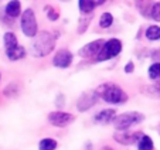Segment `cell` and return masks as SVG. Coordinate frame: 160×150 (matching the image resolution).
<instances>
[{
	"label": "cell",
	"mask_w": 160,
	"mask_h": 150,
	"mask_svg": "<svg viewBox=\"0 0 160 150\" xmlns=\"http://www.w3.org/2000/svg\"><path fill=\"white\" fill-rule=\"evenodd\" d=\"M33 42L30 45V51L34 57L41 58L48 55L55 47V36H52L50 31H41L33 37Z\"/></svg>",
	"instance_id": "obj_1"
},
{
	"label": "cell",
	"mask_w": 160,
	"mask_h": 150,
	"mask_svg": "<svg viewBox=\"0 0 160 150\" xmlns=\"http://www.w3.org/2000/svg\"><path fill=\"white\" fill-rule=\"evenodd\" d=\"M97 93L99 98H102L105 102L113 103V105H119L128 101V95L119 85L112 84V82H106L97 88Z\"/></svg>",
	"instance_id": "obj_2"
},
{
	"label": "cell",
	"mask_w": 160,
	"mask_h": 150,
	"mask_svg": "<svg viewBox=\"0 0 160 150\" xmlns=\"http://www.w3.org/2000/svg\"><path fill=\"white\" fill-rule=\"evenodd\" d=\"M143 119H145V116L140 112H128V113H122L115 116L112 123L118 130H123V129H129L130 126H133L136 123H140Z\"/></svg>",
	"instance_id": "obj_3"
},
{
	"label": "cell",
	"mask_w": 160,
	"mask_h": 150,
	"mask_svg": "<svg viewBox=\"0 0 160 150\" xmlns=\"http://www.w3.org/2000/svg\"><path fill=\"white\" fill-rule=\"evenodd\" d=\"M20 26H21V30H23L24 36L30 37V38H33V37L37 36L38 27H37L36 14H34V12L31 9H27L23 12L21 20H20Z\"/></svg>",
	"instance_id": "obj_4"
},
{
	"label": "cell",
	"mask_w": 160,
	"mask_h": 150,
	"mask_svg": "<svg viewBox=\"0 0 160 150\" xmlns=\"http://www.w3.org/2000/svg\"><path fill=\"white\" fill-rule=\"evenodd\" d=\"M122 51V42L118 38H111L108 41H105L102 50L99 51V54L97 55V61L102 62V61H108L111 58L116 57L119 52Z\"/></svg>",
	"instance_id": "obj_5"
},
{
	"label": "cell",
	"mask_w": 160,
	"mask_h": 150,
	"mask_svg": "<svg viewBox=\"0 0 160 150\" xmlns=\"http://www.w3.org/2000/svg\"><path fill=\"white\" fill-rule=\"evenodd\" d=\"M74 120H75V116L72 113H67V112L55 111L48 115V122L51 123L52 126H57V128H65L68 125H71Z\"/></svg>",
	"instance_id": "obj_6"
},
{
	"label": "cell",
	"mask_w": 160,
	"mask_h": 150,
	"mask_svg": "<svg viewBox=\"0 0 160 150\" xmlns=\"http://www.w3.org/2000/svg\"><path fill=\"white\" fill-rule=\"evenodd\" d=\"M103 44H105V40H95V41H91L88 44H85L84 47L78 51L79 57L82 58H97V55L99 54V51L102 50Z\"/></svg>",
	"instance_id": "obj_7"
},
{
	"label": "cell",
	"mask_w": 160,
	"mask_h": 150,
	"mask_svg": "<svg viewBox=\"0 0 160 150\" xmlns=\"http://www.w3.org/2000/svg\"><path fill=\"white\" fill-rule=\"evenodd\" d=\"M143 136L142 132H128L126 129L119 130V132L115 133V140L121 144H126V146H130V144H136L139 142V139Z\"/></svg>",
	"instance_id": "obj_8"
},
{
	"label": "cell",
	"mask_w": 160,
	"mask_h": 150,
	"mask_svg": "<svg viewBox=\"0 0 160 150\" xmlns=\"http://www.w3.org/2000/svg\"><path fill=\"white\" fill-rule=\"evenodd\" d=\"M98 99H99V96H98L97 91H88V92L82 93V95L79 96L78 102H77V108H78V111L85 112L89 108H92V106L97 103Z\"/></svg>",
	"instance_id": "obj_9"
},
{
	"label": "cell",
	"mask_w": 160,
	"mask_h": 150,
	"mask_svg": "<svg viewBox=\"0 0 160 150\" xmlns=\"http://www.w3.org/2000/svg\"><path fill=\"white\" fill-rule=\"evenodd\" d=\"M72 52L62 48V50H58L55 52L54 58H52V64L57 68H68V67L72 64Z\"/></svg>",
	"instance_id": "obj_10"
},
{
	"label": "cell",
	"mask_w": 160,
	"mask_h": 150,
	"mask_svg": "<svg viewBox=\"0 0 160 150\" xmlns=\"http://www.w3.org/2000/svg\"><path fill=\"white\" fill-rule=\"evenodd\" d=\"M4 13H6L9 17L16 18L21 14V4L18 0H12L7 3V6L4 7Z\"/></svg>",
	"instance_id": "obj_11"
},
{
	"label": "cell",
	"mask_w": 160,
	"mask_h": 150,
	"mask_svg": "<svg viewBox=\"0 0 160 150\" xmlns=\"http://www.w3.org/2000/svg\"><path fill=\"white\" fill-rule=\"evenodd\" d=\"M116 113H115V109H103V111L98 112L95 115V122L98 123H109L112 120L115 119Z\"/></svg>",
	"instance_id": "obj_12"
},
{
	"label": "cell",
	"mask_w": 160,
	"mask_h": 150,
	"mask_svg": "<svg viewBox=\"0 0 160 150\" xmlns=\"http://www.w3.org/2000/svg\"><path fill=\"white\" fill-rule=\"evenodd\" d=\"M26 48L21 47V45H16L14 48H10V50H6V55L10 61H18L21 58L26 57Z\"/></svg>",
	"instance_id": "obj_13"
},
{
	"label": "cell",
	"mask_w": 160,
	"mask_h": 150,
	"mask_svg": "<svg viewBox=\"0 0 160 150\" xmlns=\"http://www.w3.org/2000/svg\"><path fill=\"white\" fill-rule=\"evenodd\" d=\"M153 2L152 0H136V7L139 9L142 16L152 17V9H153Z\"/></svg>",
	"instance_id": "obj_14"
},
{
	"label": "cell",
	"mask_w": 160,
	"mask_h": 150,
	"mask_svg": "<svg viewBox=\"0 0 160 150\" xmlns=\"http://www.w3.org/2000/svg\"><path fill=\"white\" fill-rule=\"evenodd\" d=\"M97 6V0H78V7L82 14H91Z\"/></svg>",
	"instance_id": "obj_15"
},
{
	"label": "cell",
	"mask_w": 160,
	"mask_h": 150,
	"mask_svg": "<svg viewBox=\"0 0 160 150\" xmlns=\"http://www.w3.org/2000/svg\"><path fill=\"white\" fill-rule=\"evenodd\" d=\"M3 41H4V48H6V50H10V48H14L16 45H18L17 37H16V34L12 33V31H7V33L4 34Z\"/></svg>",
	"instance_id": "obj_16"
},
{
	"label": "cell",
	"mask_w": 160,
	"mask_h": 150,
	"mask_svg": "<svg viewBox=\"0 0 160 150\" xmlns=\"http://www.w3.org/2000/svg\"><path fill=\"white\" fill-rule=\"evenodd\" d=\"M138 149L139 150H153V140L150 136L143 135L138 142Z\"/></svg>",
	"instance_id": "obj_17"
},
{
	"label": "cell",
	"mask_w": 160,
	"mask_h": 150,
	"mask_svg": "<svg viewBox=\"0 0 160 150\" xmlns=\"http://www.w3.org/2000/svg\"><path fill=\"white\" fill-rule=\"evenodd\" d=\"M149 78L153 81H157L160 78V61H154L149 67Z\"/></svg>",
	"instance_id": "obj_18"
},
{
	"label": "cell",
	"mask_w": 160,
	"mask_h": 150,
	"mask_svg": "<svg viewBox=\"0 0 160 150\" xmlns=\"http://www.w3.org/2000/svg\"><path fill=\"white\" fill-rule=\"evenodd\" d=\"M146 37L150 41H156V40L160 38V27L159 26H150L146 30Z\"/></svg>",
	"instance_id": "obj_19"
},
{
	"label": "cell",
	"mask_w": 160,
	"mask_h": 150,
	"mask_svg": "<svg viewBox=\"0 0 160 150\" xmlns=\"http://www.w3.org/2000/svg\"><path fill=\"white\" fill-rule=\"evenodd\" d=\"M40 150H55L57 149V142L54 139H42L38 144Z\"/></svg>",
	"instance_id": "obj_20"
},
{
	"label": "cell",
	"mask_w": 160,
	"mask_h": 150,
	"mask_svg": "<svg viewBox=\"0 0 160 150\" xmlns=\"http://www.w3.org/2000/svg\"><path fill=\"white\" fill-rule=\"evenodd\" d=\"M112 23H113V16H112L111 13H103V14L101 16V18H99V26H101L102 28L111 27Z\"/></svg>",
	"instance_id": "obj_21"
},
{
	"label": "cell",
	"mask_w": 160,
	"mask_h": 150,
	"mask_svg": "<svg viewBox=\"0 0 160 150\" xmlns=\"http://www.w3.org/2000/svg\"><path fill=\"white\" fill-rule=\"evenodd\" d=\"M89 21H91L89 14H84V17L81 18V21H79V26H78V31H79V33H84V31L87 30Z\"/></svg>",
	"instance_id": "obj_22"
},
{
	"label": "cell",
	"mask_w": 160,
	"mask_h": 150,
	"mask_svg": "<svg viewBox=\"0 0 160 150\" xmlns=\"http://www.w3.org/2000/svg\"><path fill=\"white\" fill-rule=\"evenodd\" d=\"M44 10H47V16H48V18L51 21H55V20H58V17H60V14H58V12L57 10H54L51 6H47Z\"/></svg>",
	"instance_id": "obj_23"
},
{
	"label": "cell",
	"mask_w": 160,
	"mask_h": 150,
	"mask_svg": "<svg viewBox=\"0 0 160 150\" xmlns=\"http://www.w3.org/2000/svg\"><path fill=\"white\" fill-rule=\"evenodd\" d=\"M152 18L160 23V3H154L152 9Z\"/></svg>",
	"instance_id": "obj_24"
},
{
	"label": "cell",
	"mask_w": 160,
	"mask_h": 150,
	"mask_svg": "<svg viewBox=\"0 0 160 150\" xmlns=\"http://www.w3.org/2000/svg\"><path fill=\"white\" fill-rule=\"evenodd\" d=\"M125 72H126V74L133 72V62H132V61H129V62L126 64V67H125Z\"/></svg>",
	"instance_id": "obj_25"
},
{
	"label": "cell",
	"mask_w": 160,
	"mask_h": 150,
	"mask_svg": "<svg viewBox=\"0 0 160 150\" xmlns=\"http://www.w3.org/2000/svg\"><path fill=\"white\" fill-rule=\"evenodd\" d=\"M152 57H153L154 61H160V50H156V51L153 52V55H152Z\"/></svg>",
	"instance_id": "obj_26"
},
{
	"label": "cell",
	"mask_w": 160,
	"mask_h": 150,
	"mask_svg": "<svg viewBox=\"0 0 160 150\" xmlns=\"http://www.w3.org/2000/svg\"><path fill=\"white\" fill-rule=\"evenodd\" d=\"M153 88H154V91H156V92L160 95V78L157 79V82H156V84H154V87H153Z\"/></svg>",
	"instance_id": "obj_27"
},
{
	"label": "cell",
	"mask_w": 160,
	"mask_h": 150,
	"mask_svg": "<svg viewBox=\"0 0 160 150\" xmlns=\"http://www.w3.org/2000/svg\"><path fill=\"white\" fill-rule=\"evenodd\" d=\"M105 2H106V0H98V2H97V4H98V6H99V4H103V3H105Z\"/></svg>",
	"instance_id": "obj_28"
},
{
	"label": "cell",
	"mask_w": 160,
	"mask_h": 150,
	"mask_svg": "<svg viewBox=\"0 0 160 150\" xmlns=\"http://www.w3.org/2000/svg\"><path fill=\"white\" fill-rule=\"evenodd\" d=\"M101 150H112L111 147H103V149H101Z\"/></svg>",
	"instance_id": "obj_29"
},
{
	"label": "cell",
	"mask_w": 160,
	"mask_h": 150,
	"mask_svg": "<svg viewBox=\"0 0 160 150\" xmlns=\"http://www.w3.org/2000/svg\"><path fill=\"white\" fill-rule=\"evenodd\" d=\"M62 2H68V0H62Z\"/></svg>",
	"instance_id": "obj_30"
},
{
	"label": "cell",
	"mask_w": 160,
	"mask_h": 150,
	"mask_svg": "<svg viewBox=\"0 0 160 150\" xmlns=\"http://www.w3.org/2000/svg\"><path fill=\"white\" fill-rule=\"evenodd\" d=\"M159 129H160V125H159Z\"/></svg>",
	"instance_id": "obj_31"
},
{
	"label": "cell",
	"mask_w": 160,
	"mask_h": 150,
	"mask_svg": "<svg viewBox=\"0 0 160 150\" xmlns=\"http://www.w3.org/2000/svg\"><path fill=\"white\" fill-rule=\"evenodd\" d=\"M0 2H3V0H0Z\"/></svg>",
	"instance_id": "obj_32"
},
{
	"label": "cell",
	"mask_w": 160,
	"mask_h": 150,
	"mask_svg": "<svg viewBox=\"0 0 160 150\" xmlns=\"http://www.w3.org/2000/svg\"><path fill=\"white\" fill-rule=\"evenodd\" d=\"M0 78H2V75H0Z\"/></svg>",
	"instance_id": "obj_33"
}]
</instances>
